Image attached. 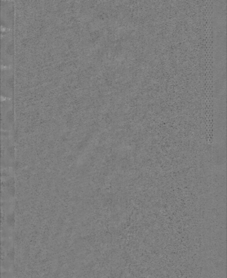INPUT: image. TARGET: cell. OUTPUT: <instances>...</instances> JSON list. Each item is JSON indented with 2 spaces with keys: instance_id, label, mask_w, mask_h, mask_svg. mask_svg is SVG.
<instances>
[{
  "instance_id": "1",
  "label": "cell",
  "mask_w": 227,
  "mask_h": 278,
  "mask_svg": "<svg viewBox=\"0 0 227 278\" xmlns=\"http://www.w3.org/2000/svg\"><path fill=\"white\" fill-rule=\"evenodd\" d=\"M2 59L6 64H11L13 62L14 55V44L10 33L6 34L2 39Z\"/></svg>"
},
{
  "instance_id": "3",
  "label": "cell",
  "mask_w": 227,
  "mask_h": 278,
  "mask_svg": "<svg viewBox=\"0 0 227 278\" xmlns=\"http://www.w3.org/2000/svg\"><path fill=\"white\" fill-rule=\"evenodd\" d=\"M13 6L10 4L3 5L2 8V21L3 22H7V25L10 27L13 22Z\"/></svg>"
},
{
  "instance_id": "2",
  "label": "cell",
  "mask_w": 227,
  "mask_h": 278,
  "mask_svg": "<svg viewBox=\"0 0 227 278\" xmlns=\"http://www.w3.org/2000/svg\"><path fill=\"white\" fill-rule=\"evenodd\" d=\"M14 76L10 69L3 71L2 74V91L3 95L10 97L13 94Z\"/></svg>"
}]
</instances>
